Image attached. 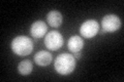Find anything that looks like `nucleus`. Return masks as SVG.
Here are the masks:
<instances>
[{"label":"nucleus","instance_id":"3","mask_svg":"<svg viewBox=\"0 0 124 82\" xmlns=\"http://www.w3.org/2000/svg\"><path fill=\"white\" fill-rule=\"evenodd\" d=\"M63 36L58 31H51L45 37V45L50 50H58L63 45Z\"/></svg>","mask_w":124,"mask_h":82},{"label":"nucleus","instance_id":"5","mask_svg":"<svg viewBox=\"0 0 124 82\" xmlns=\"http://www.w3.org/2000/svg\"><path fill=\"white\" fill-rule=\"evenodd\" d=\"M99 31V24L95 19H87L80 27V34L85 38L94 37Z\"/></svg>","mask_w":124,"mask_h":82},{"label":"nucleus","instance_id":"6","mask_svg":"<svg viewBox=\"0 0 124 82\" xmlns=\"http://www.w3.org/2000/svg\"><path fill=\"white\" fill-rule=\"evenodd\" d=\"M48 31V27H46V23L42 21H36L31 25L30 28V34L33 38H41L46 36V33Z\"/></svg>","mask_w":124,"mask_h":82},{"label":"nucleus","instance_id":"9","mask_svg":"<svg viewBox=\"0 0 124 82\" xmlns=\"http://www.w3.org/2000/svg\"><path fill=\"white\" fill-rule=\"evenodd\" d=\"M46 22L53 28H58L63 22V17L60 11L58 10H51L46 14Z\"/></svg>","mask_w":124,"mask_h":82},{"label":"nucleus","instance_id":"10","mask_svg":"<svg viewBox=\"0 0 124 82\" xmlns=\"http://www.w3.org/2000/svg\"><path fill=\"white\" fill-rule=\"evenodd\" d=\"M32 69H33L32 62L29 61V60L22 61L18 65V71L22 76H27V75H29V74H31Z\"/></svg>","mask_w":124,"mask_h":82},{"label":"nucleus","instance_id":"11","mask_svg":"<svg viewBox=\"0 0 124 82\" xmlns=\"http://www.w3.org/2000/svg\"><path fill=\"white\" fill-rule=\"evenodd\" d=\"M81 51H79V52H73V57L75 58H81Z\"/></svg>","mask_w":124,"mask_h":82},{"label":"nucleus","instance_id":"7","mask_svg":"<svg viewBox=\"0 0 124 82\" xmlns=\"http://www.w3.org/2000/svg\"><path fill=\"white\" fill-rule=\"evenodd\" d=\"M52 54L51 52L46 51V50H40L34 56V62L40 67H46L51 64L52 62Z\"/></svg>","mask_w":124,"mask_h":82},{"label":"nucleus","instance_id":"1","mask_svg":"<svg viewBox=\"0 0 124 82\" xmlns=\"http://www.w3.org/2000/svg\"><path fill=\"white\" fill-rule=\"evenodd\" d=\"M54 67L60 75H68L72 73L76 68V58L72 54L61 53L56 57Z\"/></svg>","mask_w":124,"mask_h":82},{"label":"nucleus","instance_id":"8","mask_svg":"<svg viewBox=\"0 0 124 82\" xmlns=\"http://www.w3.org/2000/svg\"><path fill=\"white\" fill-rule=\"evenodd\" d=\"M84 47V41L82 37L78 36V35H75V36H71L68 39L67 41V48L70 50V51L73 52H79L83 49Z\"/></svg>","mask_w":124,"mask_h":82},{"label":"nucleus","instance_id":"2","mask_svg":"<svg viewBox=\"0 0 124 82\" xmlns=\"http://www.w3.org/2000/svg\"><path fill=\"white\" fill-rule=\"evenodd\" d=\"M10 47H11V50H13L16 54L26 57L32 52L33 42L29 37L21 35V36H17L16 38L13 39Z\"/></svg>","mask_w":124,"mask_h":82},{"label":"nucleus","instance_id":"4","mask_svg":"<svg viewBox=\"0 0 124 82\" xmlns=\"http://www.w3.org/2000/svg\"><path fill=\"white\" fill-rule=\"evenodd\" d=\"M121 19L118 15L116 14H107L104 15L102 21H101V26L104 32L108 33H113L118 31L121 28Z\"/></svg>","mask_w":124,"mask_h":82}]
</instances>
